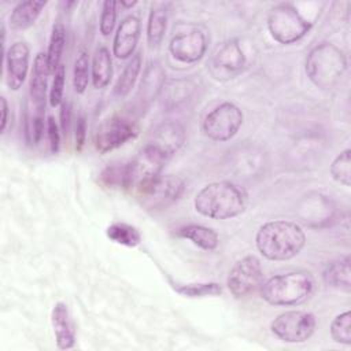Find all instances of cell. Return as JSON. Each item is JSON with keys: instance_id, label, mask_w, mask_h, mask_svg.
Segmentation results:
<instances>
[{"instance_id": "cell-3", "label": "cell", "mask_w": 351, "mask_h": 351, "mask_svg": "<svg viewBox=\"0 0 351 351\" xmlns=\"http://www.w3.org/2000/svg\"><path fill=\"white\" fill-rule=\"evenodd\" d=\"M308 80L319 89L333 88L347 69L344 52L332 43L315 45L307 55L304 63Z\"/></svg>"}, {"instance_id": "cell-20", "label": "cell", "mask_w": 351, "mask_h": 351, "mask_svg": "<svg viewBox=\"0 0 351 351\" xmlns=\"http://www.w3.org/2000/svg\"><path fill=\"white\" fill-rule=\"evenodd\" d=\"M322 280L328 287L350 292L351 289V270L350 256L346 255L325 265L322 270Z\"/></svg>"}, {"instance_id": "cell-37", "label": "cell", "mask_w": 351, "mask_h": 351, "mask_svg": "<svg viewBox=\"0 0 351 351\" xmlns=\"http://www.w3.org/2000/svg\"><path fill=\"white\" fill-rule=\"evenodd\" d=\"M70 122H71V104L70 101L64 100L60 107V132L63 133V136L69 134Z\"/></svg>"}, {"instance_id": "cell-9", "label": "cell", "mask_w": 351, "mask_h": 351, "mask_svg": "<svg viewBox=\"0 0 351 351\" xmlns=\"http://www.w3.org/2000/svg\"><path fill=\"white\" fill-rule=\"evenodd\" d=\"M317 326L313 313L303 310H289L278 314L270 324V329L285 343H303L308 340Z\"/></svg>"}, {"instance_id": "cell-25", "label": "cell", "mask_w": 351, "mask_h": 351, "mask_svg": "<svg viewBox=\"0 0 351 351\" xmlns=\"http://www.w3.org/2000/svg\"><path fill=\"white\" fill-rule=\"evenodd\" d=\"M141 66H143V59H141V53L136 52L130 60L128 62V64L125 66L123 71L121 73L119 78L117 80V84L114 86V93L118 97H125L130 93L132 88L134 86L137 77L141 71Z\"/></svg>"}, {"instance_id": "cell-36", "label": "cell", "mask_w": 351, "mask_h": 351, "mask_svg": "<svg viewBox=\"0 0 351 351\" xmlns=\"http://www.w3.org/2000/svg\"><path fill=\"white\" fill-rule=\"evenodd\" d=\"M85 138H86V119L85 115L81 114L77 118V123H75V149L81 151L84 144H85Z\"/></svg>"}, {"instance_id": "cell-17", "label": "cell", "mask_w": 351, "mask_h": 351, "mask_svg": "<svg viewBox=\"0 0 351 351\" xmlns=\"http://www.w3.org/2000/svg\"><path fill=\"white\" fill-rule=\"evenodd\" d=\"M48 62L47 53L38 52L33 62L32 75H30V101L34 115H44L45 111V99H47V86H48Z\"/></svg>"}, {"instance_id": "cell-15", "label": "cell", "mask_w": 351, "mask_h": 351, "mask_svg": "<svg viewBox=\"0 0 351 351\" xmlns=\"http://www.w3.org/2000/svg\"><path fill=\"white\" fill-rule=\"evenodd\" d=\"M186 133L181 123L169 121L160 123L151 134V140L147 143L162 152L167 159L173 156L185 143Z\"/></svg>"}, {"instance_id": "cell-32", "label": "cell", "mask_w": 351, "mask_h": 351, "mask_svg": "<svg viewBox=\"0 0 351 351\" xmlns=\"http://www.w3.org/2000/svg\"><path fill=\"white\" fill-rule=\"evenodd\" d=\"M117 7L118 3L117 1H111V0H106L103 3L101 7V14H100V33L107 37L112 33L114 27H115V22H117Z\"/></svg>"}, {"instance_id": "cell-34", "label": "cell", "mask_w": 351, "mask_h": 351, "mask_svg": "<svg viewBox=\"0 0 351 351\" xmlns=\"http://www.w3.org/2000/svg\"><path fill=\"white\" fill-rule=\"evenodd\" d=\"M125 166L126 163H118V165H111L107 166L101 171V180L106 185L108 186H119L123 188L125 182Z\"/></svg>"}, {"instance_id": "cell-8", "label": "cell", "mask_w": 351, "mask_h": 351, "mask_svg": "<svg viewBox=\"0 0 351 351\" xmlns=\"http://www.w3.org/2000/svg\"><path fill=\"white\" fill-rule=\"evenodd\" d=\"M185 182L174 174L159 176L144 191L137 193L140 204L149 211H162L174 204L184 193Z\"/></svg>"}, {"instance_id": "cell-10", "label": "cell", "mask_w": 351, "mask_h": 351, "mask_svg": "<svg viewBox=\"0 0 351 351\" xmlns=\"http://www.w3.org/2000/svg\"><path fill=\"white\" fill-rule=\"evenodd\" d=\"M228 288L234 298H244L263 284V269L255 255H247L237 261L229 271Z\"/></svg>"}, {"instance_id": "cell-14", "label": "cell", "mask_w": 351, "mask_h": 351, "mask_svg": "<svg viewBox=\"0 0 351 351\" xmlns=\"http://www.w3.org/2000/svg\"><path fill=\"white\" fill-rule=\"evenodd\" d=\"M7 85L11 90H18L26 81L30 60V48L25 41H15L4 55Z\"/></svg>"}, {"instance_id": "cell-24", "label": "cell", "mask_w": 351, "mask_h": 351, "mask_svg": "<svg viewBox=\"0 0 351 351\" xmlns=\"http://www.w3.org/2000/svg\"><path fill=\"white\" fill-rule=\"evenodd\" d=\"M64 44H66V29H64L62 22H56L52 27V32H51L48 51L45 52L49 74L55 75V73L60 67V64H62L60 60H62Z\"/></svg>"}, {"instance_id": "cell-16", "label": "cell", "mask_w": 351, "mask_h": 351, "mask_svg": "<svg viewBox=\"0 0 351 351\" xmlns=\"http://www.w3.org/2000/svg\"><path fill=\"white\" fill-rule=\"evenodd\" d=\"M141 33L140 19L134 15L123 18L115 32L112 41V53L118 59H129L134 55Z\"/></svg>"}, {"instance_id": "cell-33", "label": "cell", "mask_w": 351, "mask_h": 351, "mask_svg": "<svg viewBox=\"0 0 351 351\" xmlns=\"http://www.w3.org/2000/svg\"><path fill=\"white\" fill-rule=\"evenodd\" d=\"M64 82H66V69L63 64L58 69L53 75L52 86L49 90V104L52 107H58L63 103V93H64Z\"/></svg>"}, {"instance_id": "cell-29", "label": "cell", "mask_w": 351, "mask_h": 351, "mask_svg": "<svg viewBox=\"0 0 351 351\" xmlns=\"http://www.w3.org/2000/svg\"><path fill=\"white\" fill-rule=\"evenodd\" d=\"M174 289L186 298H204V296H217L222 293V288L217 282H193L174 285Z\"/></svg>"}, {"instance_id": "cell-7", "label": "cell", "mask_w": 351, "mask_h": 351, "mask_svg": "<svg viewBox=\"0 0 351 351\" xmlns=\"http://www.w3.org/2000/svg\"><path fill=\"white\" fill-rule=\"evenodd\" d=\"M243 111L233 103L225 101L211 110L203 119V132L213 141L233 138L243 125Z\"/></svg>"}, {"instance_id": "cell-27", "label": "cell", "mask_w": 351, "mask_h": 351, "mask_svg": "<svg viewBox=\"0 0 351 351\" xmlns=\"http://www.w3.org/2000/svg\"><path fill=\"white\" fill-rule=\"evenodd\" d=\"M167 27V11L165 8H152L147 22V41L149 47H158L165 37Z\"/></svg>"}, {"instance_id": "cell-18", "label": "cell", "mask_w": 351, "mask_h": 351, "mask_svg": "<svg viewBox=\"0 0 351 351\" xmlns=\"http://www.w3.org/2000/svg\"><path fill=\"white\" fill-rule=\"evenodd\" d=\"M51 322L59 350L73 348L75 344V328L66 303L58 302L51 313Z\"/></svg>"}, {"instance_id": "cell-1", "label": "cell", "mask_w": 351, "mask_h": 351, "mask_svg": "<svg viewBox=\"0 0 351 351\" xmlns=\"http://www.w3.org/2000/svg\"><path fill=\"white\" fill-rule=\"evenodd\" d=\"M248 204L245 189L230 181H217L203 186L195 196V210L213 219H230L243 214Z\"/></svg>"}, {"instance_id": "cell-31", "label": "cell", "mask_w": 351, "mask_h": 351, "mask_svg": "<svg viewBox=\"0 0 351 351\" xmlns=\"http://www.w3.org/2000/svg\"><path fill=\"white\" fill-rule=\"evenodd\" d=\"M330 336L336 343L351 344V313L347 310L336 315L330 324Z\"/></svg>"}, {"instance_id": "cell-19", "label": "cell", "mask_w": 351, "mask_h": 351, "mask_svg": "<svg viewBox=\"0 0 351 351\" xmlns=\"http://www.w3.org/2000/svg\"><path fill=\"white\" fill-rule=\"evenodd\" d=\"M165 84L166 74L160 63L149 62L144 70V75L137 92V101L140 107H147L149 103H152L162 92Z\"/></svg>"}, {"instance_id": "cell-11", "label": "cell", "mask_w": 351, "mask_h": 351, "mask_svg": "<svg viewBox=\"0 0 351 351\" xmlns=\"http://www.w3.org/2000/svg\"><path fill=\"white\" fill-rule=\"evenodd\" d=\"M137 133L138 129L133 121L122 115H112L97 126L93 143L100 154H106L133 140Z\"/></svg>"}, {"instance_id": "cell-23", "label": "cell", "mask_w": 351, "mask_h": 351, "mask_svg": "<svg viewBox=\"0 0 351 351\" xmlns=\"http://www.w3.org/2000/svg\"><path fill=\"white\" fill-rule=\"evenodd\" d=\"M92 84L96 89L106 88L112 77V60L108 48L100 47L96 49L92 60Z\"/></svg>"}, {"instance_id": "cell-30", "label": "cell", "mask_w": 351, "mask_h": 351, "mask_svg": "<svg viewBox=\"0 0 351 351\" xmlns=\"http://www.w3.org/2000/svg\"><path fill=\"white\" fill-rule=\"evenodd\" d=\"M89 56L85 51H81L74 62L73 88L77 93H84L89 84Z\"/></svg>"}, {"instance_id": "cell-13", "label": "cell", "mask_w": 351, "mask_h": 351, "mask_svg": "<svg viewBox=\"0 0 351 351\" xmlns=\"http://www.w3.org/2000/svg\"><path fill=\"white\" fill-rule=\"evenodd\" d=\"M247 59L237 40L223 43L213 55L211 71L217 78H233L245 67Z\"/></svg>"}, {"instance_id": "cell-6", "label": "cell", "mask_w": 351, "mask_h": 351, "mask_svg": "<svg viewBox=\"0 0 351 351\" xmlns=\"http://www.w3.org/2000/svg\"><path fill=\"white\" fill-rule=\"evenodd\" d=\"M167 158L149 144H145L138 154L125 166L123 189L140 193L159 176Z\"/></svg>"}, {"instance_id": "cell-38", "label": "cell", "mask_w": 351, "mask_h": 351, "mask_svg": "<svg viewBox=\"0 0 351 351\" xmlns=\"http://www.w3.org/2000/svg\"><path fill=\"white\" fill-rule=\"evenodd\" d=\"M0 101H1V126H0V130H1V133H4V130L7 128V122H8V111H10V108H8L7 99L4 96L0 99Z\"/></svg>"}, {"instance_id": "cell-22", "label": "cell", "mask_w": 351, "mask_h": 351, "mask_svg": "<svg viewBox=\"0 0 351 351\" xmlns=\"http://www.w3.org/2000/svg\"><path fill=\"white\" fill-rule=\"evenodd\" d=\"M177 234L182 239L192 241L195 245L204 251H214L219 244L218 233L213 228L199 223H189L181 226L177 230Z\"/></svg>"}, {"instance_id": "cell-26", "label": "cell", "mask_w": 351, "mask_h": 351, "mask_svg": "<svg viewBox=\"0 0 351 351\" xmlns=\"http://www.w3.org/2000/svg\"><path fill=\"white\" fill-rule=\"evenodd\" d=\"M107 237L121 245L137 247L141 243V234L137 228L125 222H114L106 229Z\"/></svg>"}, {"instance_id": "cell-35", "label": "cell", "mask_w": 351, "mask_h": 351, "mask_svg": "<svg viewBox=\"0 0 351 351\" xmlns=\"http://www.w3.org/2000/svg\"><path fill=\"white\" fill-rule=\"evenodd\" d=\"M47 136H48L51 152L58 154L59 147H60V130H59L58 123L55 122L53 117L47 118Z\"/></svg>"}, {"instance_id": "cell-12", "label": "cell", "mask_w": 351, "mask_h": 351, "mask_svg": "<svg viewBox=\"0 0 351 351\" xmlns=\"http://www.w3.org/2000/svg\"><path fill=\"white\" fill-rule=\"evenodd\" d=\"M169 51L178 62L196 63L207 51V36L199 29L178 33L170 40Z\"/></svg>"}, {"instance_id": "cell-28", "label": "cell", "mask_w": 351, "mask_h": 351, "mask_svg": "<svg viewBox=\"0 0 351 351\" xmlns=\"http://www.w3.org/2000/svg\"><path fill=\"white\" fill-rule=\"evenodd\" d=\"M330 176L344 186L351 185V149L341 151L330 163Z\"/></svg>"}, {"instance_id": "cell-4", "label": "cell", "mask_w": 351, "mask_h": 351, "mask_svg": "<svg viewBox=\"0 0 351 351\" xmlns=\"http://www.w3.org/2000/svg\"><path fill=\"white\" fill-rule=\"evenodd\" d=\"M261 296L271 306H298L314 291V280L308 273L291 271L270 277L262 284Z\"/></svg>"}, {"instance_id": "cell-2", "label": "cell", "mask_w": 351, "mask_h": 351, "mask_svg": "<svg viewBox=\"0 0 351 351\" xmlns=\"http://www.w3.org/2000/svg\"><path fill=\"white\" fill-rule=\"evenodd\" d=\"M255 245L269 261H289L304 248L306 234L298 223L276 219L258 229Z\"/></svg>"}, {"instance_id": "cell-39", "label": "cell", "mask_w": 351, "mask_h": 351, "mask_svg": "<svg viewBox=\"0 0 351 351\" xmlns=\"http://www.w3.org/2000/svg\"><path fill=\"white\" fill-rule=\"evenodd\" d=\"M136 4H137L136 1H132V3H125V1H121V3H118V5H121V7H126V8H130V7L136 5Z\"/></svg>"}, {"instance_id": "cell-21", "label": "cell", "mask_w": 351, "mask_h": 351, "mask_svg": "<svg viewBox=\"0 0 351 351\" xmlns=\"http://www.w3.org/2000/svg\"><path fill=\"white\" fill-rule=\"evenodd\" d=\"M47 5V1L26 0L18 3L10 14V26L14 30H25L34 25L41 11Z\"/></svg>"}, {"instance_id": "cell-5", "label": "cell", "mask_w": 351, "mask_h": 351, "mask_svg": "<svg viewBox=\"0 0 351 351\" xmlns=\"http://www.w3.org/2000/svg\"><path fill=\"white\" fill-rule=\"evenodd\" d=\"M311 27L313 22L289 3H280L269 11L267 29L280 44L289 45L302 40Z\"/></svg>"}]
</instances>
